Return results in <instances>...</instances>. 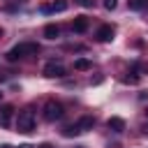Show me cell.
<instances>
[{"mask_svg": "<svg viewBox=\"0 0 148 148\" xmlns=\"http://www.w3.org/2000/svg\"><path fill=\"white\" fill-rule=\"evenodd\" d=\"M92 127H95V118L83 116V118L79 120V130H81V132H88V130H92Z\"/></svg>", "mask_w": 148, "mask_h": 148, "instance_id": "cell-11", "label": "cell"}, {"mask_svg": "<svg viewBox=\"0 0 148 148\" xmlns=\"http://www.w3.org/2000/svg\"><path fill=\"white\" fill-rule=\"evenodd\" d=\"M76 2H81L83 7H92V0H76Z\"/></svg>", "mask_w": 148, "mask_h": 148, "instance_id": "cell-17", "label": "cell"}, {"mask_svg": "<svg viewBox=\"0 0 148 148\" xmlns=\"http://www.w3.org/2000/svg\"><path fill=\"white\" fill-rule=\"evenodd\" d=\"M127 7H130L132 12H141V9L148 7V0H127Z\"/></svg>", "mask_w": 148, "mask_h": 148, "instance_id": "cell-12", "label": "cell"}, {"mask_svg": "<svg viewBox=\"0 0 148 148\" xmlns=\"http://www.w3.org/2000/svg\"><path fill=\"white\" fill-rule=\"evenodd\" d=\"M12 113H14V106L12 104H2L0 106V125L2 127H9L12 125Z\"/></svg>", "mask_w": 148, "mask_h": 148, "instance_id": "cell-6", "label": "cell"}, {"mask_svg": "<svg viewBox=\"0 0 148 148\" xmlns=\"http://www.w3.org/2000/svg\"><path fill=\"white\" fill-rule=\"evenodd\" d=\"M18 148H32V146H28V143H25V146H18Z\"/></svg>", "mask_w": 148, "mask_h": 148, "instance_id": "cell-19", "label": "cell"}, {"mask_svg": "<svg viewBox=\"0 0 148 148\" xmlns=\"http://www.w3.org/2000/svg\"><path fill=\"white\" fill-rule=\"evenodd\" d=\"M81 130H79V123H74V125H67L65 130H62V134L65 136H74V134H79Z\"/></svg>", "mask_w": 148, "mask_h": 148, "instance_id": "cell-14", "label": "cell"}, {"mask_svg": "<svg viewBox=\"0 0 148 148\" xmlns=\"http://www.w3.org/2000/svg\"><path fill=\"white\" fill-rule=\"evenodd\" d=\"M62 113H65V109H62V104H60V102L49 99V102L44 104V120L56 123V120H60V118H62Z\"/></svg>", "mask_w": 148, "mask_h": 148, "instance_id": "cell-3", "label": "cell"}, {"mask_svg": "<svg viewBox=\"0 0 148 148\" xmlns=\"http://www.w3.org/2000/svg\"><path fill=\"white\" fill-rule=\"evenodd\" d=\"M72 30H74V32H86V30H88V18H86V16H76L74 23H72Z\"/></svg>", "mask_w": 148, "mask_h": 148, "instance_id": "cell-9", "label": "cell"}, {"mask_svg": "<svg viewBox=\"0 0 148 148\" xmlns=\"http://www.w3.org/2000/svg\"><path fill=\"white\" fill-rule=\"evenodd\" d=\"M123 81H125V83H139V74H136V72H130Z\"/></svg>", "mask_w": 148, "mask_h": 148, "instance_id": "cell-15", "label": "cell"}, {"mask_svg": "<svg viewBox=\"0 0 148 148\" xmlns=\"http://www.w3.org/2000/svg\"><path fill=\"white\" fill-rule=\"evenodd\" d=\"M39 148H53V146H51V143H42Z\"/></svg>", "mask_w": 148, "mask_h": 148, "instance_id": "cell-18", "label": "cell"}, {"mask_svg": "<svg viewBox=\"0 0 148 148\" xmlns=\"http://www.w3.org/2000/svg\"><path fill=\"white\" fill-rule=\"evenodd\" d=\"M0 37H2V28H0Z\"/></svg>", "mask_w": 148, "mask_h": 148, "instance_id": "cell-21", "label": "cell"}, {"mask_svg": "<svg viewBox=\"0 0 148 148\" xmlns=\"http://www.w3.org/2000/svg\"><path fill=\"white\" fill-rule=\"evenodd\" d=\"M90 67H92V62H90L88 58H76V60H74V69L86 72V69H90Z\"/></svg>", "mask_w": 148, "mask_h": 148, "instance_id": "cell-13", "label": "cell"}, {"mask_svg": "<svg viewBox=\"0 0 148 148\" xmlns=\"http://www.w3.org/2000/svg\"><path fill=\"white\" fill-rule=\"evenodd\" d=\"M39 53V46L37 44H16V46H12L9 51H7V60L9 62H16V60H21V58H25V56H37Z\"/></svg>", "mask_w": 148, "mask_h": 148, "instance_id": "cell-1", "label": "cell"}, {"mask_svg": "<svg viewBox=\"0 0 148 148\" xmlns=\"http://www.w3.org/2000/svg\"><path fill=\"white\" fill-rule=\"evenodd\" d=\"M16 130H18L21 134H28V132L35 130V113H32V109H23V111L18 113V118H16Z\"/></svg>", "mask_w": 148, "mask_h": 148, "instance_id": "cell-2", "label": "cell"}, {"mask_svg": "<svg viewBox=\"0 0 148 148\" xmlns=\"http://www.w3.org/2000/svg\"><path fill=\"white\" fill-rule=\"evenodd\" d=\"M116 5H118V0H104V7L106 9H116Z\"/></svg>", "mask_w": 148, "mask_h": 148, "instance_id": "cell-16", "label": "cell"}, {"mask_svg": "<svg viewBox=\"0 0 148 148\" xmlns=\"http://www.w3.org/2000/svg\"><path fill=\"white\" fill-rule=\"evenodd\" d=\"M67 9V0H56L51 7H42V14H56V12H65Z\"/></svg>", "mask_w": 148, "mask_h": 148, "instance_id": "cell-7", "label": "cell"}, {"mask_svg": "<svg viewBox=\"0 0 148 148\" xmlns=\"http://www.w3.org/2000/svg\"><path fill=\"white\" fill-rule=\"evenodd\" d=\"M146 120H148V109H146Z\"/></svg>", "mask_w": 148, "mask_h": 148, "instance_id": "cell-20", "label": "cell"}, {"mask_svg": "<svg viewBox=\"0 0 148 148\" xmlns=\"http://www.w3.org/2000/svg\"><path fill=\"white\" fill-rule=\"evenodd\" d=\"M113 35H116V28H113V25H99L97 32H95V37H97L99 42H111Z\"/></svg>", "mask_w": 148, "mask_h": 148, "instance_id": "cell-5", "label": "cell"}, {"mask_svg": "<svg viewBox=\"0 0 148 148\" xmlns=\"http://www.w3.org/2000/svg\"><path fill=\"white\" fill-rule=\"evenodd\" d=\"M58 35H60V28H58L56 23H49V25L44 28V37H46V39H56Z\"/></svg>", "mask_w": 148, "mask_h": 148, "instance_id": "cell-10", "label": "cell"}, {"mask_svg": "<svg viewBox=\"0 0 148 148\" xmlns=\"http://www.w3.org/2000/svg\"><path fill=\"white\" fill-rule=\"evenodd\" d=\"M44 76H49V79L65 76V67H62V62H56V60L46 62V65H44Z\"/></svg>", "mask_w": 148, "mask_h": 148, "instance_id": "cell-4", "label": "cell"}, {"mask_svg": "<svg viewBox=\"0 0 148 148\" xmlns=\"http://www.w3.org/2000/svg\"><path fill=\"white\" fill-rule=\"evenodd\" d=\"M106 127H109V130H113V132H123V130H125V120H123V118H118V116H113V118H109V120H106Z\"/></svg>", "mask_w": 148, "mask_h": 148, "instance_id": "cell-8", "label": "cell"}]
</instances>
